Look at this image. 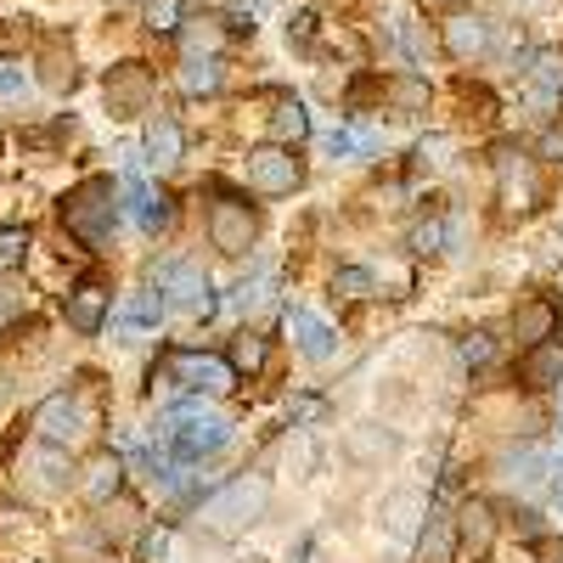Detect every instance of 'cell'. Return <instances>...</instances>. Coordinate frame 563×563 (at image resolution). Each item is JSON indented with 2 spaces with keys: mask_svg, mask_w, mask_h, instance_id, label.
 <instances>
[{
  "mask_svg": "<svg viewBox=\"0 0 563 563\" xmlns=\"http://www.w3.org/2000/svg\"><path fill=\"white\" fill-rule=\"evenodd\" d=\"M541 467H547V456H541V451H525V456H507V485H519V490H530V485L541 479Z\"/></svg>",
  "mask_w": 563,
  "mask_h": 563,
  "instance_id": "obj_27",
  "label": "cell"
},
{
  "mask_svg": "<svg viewBox=\"0 0 563 563\" xmlns=\"http://www.w3.org/2000/svg\"><path fill=\"white\" fill-rule=\"evenodd\" d=\"M519 378H525V389H563V350H558V344H536V350H525Z\"/></svg>",
  "mask_w": 563,
  "mask_h": 563,
  "instance_id": "obj_14",
  "label": "cell"
},
{
  "mask_svg": "<svg viewBox=\"0 0 563 563\" xmlns=\"http://www.w3.org/2000/svg\"><path fill=\"white\" fill-rule=\"evenodd\" d=\"M63 467H68V462H63V451H57V445H45V451L34 456V474H40L34 485H40V490H63V485H68Z\"/></svg>",
  "mask_w": 563,
  "mask_h": 563,
  "instance_id": "obj_24",
  "label": "cell"
},
{
  "mask_svg": "<svg viewBox=\"0 0 563 563\" xmlns=\"http://www.w3.org/2000/svg\"><path fill=\"white\" fill-rule=\"evenodd\" d=\"M541 153H547V158H563V135H558V130L541 141Z\"/></svg>",
  "mask_w": 563,
  "mask_h": 563,
  "instance_id": "obj_37",
  "label": "cell"
},
{
  "mask_svg": "<svg viewBox=\"0 0 563 563\" xmlns=\"http://www.w3.org/2000/svg\"><path fill=\"white\" fill-rule=\"evenodd\" d=\"M299 180H305V169H299V158H294L288 147H260V153H249V186H254V192L288 198Z\"/></svg>",
  "mask_w": 563,
  "mask_h": 563,
  "instance_id": "obj_6",
  "label": "cell"
},
{
  "mask_svg": "<svg viewBox=\"0 0 563 563\" xmlns=\"http://www.w3.org/2000/svg\"><path fill=\"white\" fill-rule=\"evenodd\" d=\"M186 18V0H147V29L153 34H175Z\"/></svg>",
  "mask_w": 563,
  "mask_h": 563,
  "instance_id": "obj_26",
  "label": "cell"
},
{
  "mask_svg": "<svg viewBox=\"0 0 563 563\" xmlns=\"http://www.w3.org/2000/svg\"><path fill=\"white\" fill-rule=\"evenodd\" d=\"M456 547L474 563L490 558V547H496V512L485 501H462V512H456Z\"/></svg>",
  "mask_w": 563,
  "mask_h": 563,
  "instance_id": "obj_11",
  "label": "cell"
},
{
  "mask_svg": "<svg viewBox=\"0 0 563 563\" xmlns=\"http://www.w3.org/2000/svg\"><path fill=\"white\" fill-rule=\"evenodd\" d=\"M231 366H238V372H260L265 366V339L260 333H238V344H231Z\"/></svg>",
  "mask_w": 563,
  "mask_h": 563,
  "instance_id": "obj_29",
  "label": "cell"
},
{
  "mask_svg": "<svg viewBox=\"0 0 563 563\" xmlns=\"http://www.w3.org/2000/svg\"><path fill=\"white\" fill-rule=\"evenodd\" d=\"M231 440V422L225 417H209V411H175L169 417V445L180 456H209Z\"/></svg>",
  "mask_w": 563,
  "mask_h": 563,
  "instance_id": "obj_4",
  "label": "cell"
},
{
  "mask_svg": "<svg viewBox=\"0 0 563 563\" xmlns=\"http://www.w3.org/2000/svg\"><path fill=\"white\" fill-rule=\"evenodd\" d=\"M23 260H29V231L23 225H7V231H0V276L23 271Z\"/></svg>",
  "mask_w": 563,
  "mask_h": 563,
  "instance_id": "obj_23",
  "label": "cell"
},
{
  "mask_svg": "<svg viewBox=\"0 0 563 563\" xmlns=\"http://www.w3.org/2000/svg\"><path fill=\"white\" fill-rule=\"evenodd\" d=\"M310 34H316V18H310V12H294V18H288V40L310 45Z\"/></svg>",
  "mask_w": 563,
  "mask_h": 563,
  "instance_id": "obj_33",
  "label": "cell"
},
{
  "mask_svg": "<svg viewBox=\"0 0 563 563\" xmlns=\"http://www.w3.org/2000/svg\"><path fill=\"white\" fill-rule=\"evenodd\" d=\"M119 474H124V467H119L113 456H102V462H90V479H85V496H90V501H108V496L119 490Z\"/></svg>",
  "mask_w": 563,
  "mask_h": 563,
  "instance_id": "obj_22",
  "label": "cell"
},
{
  "mask_svg": "<svg viewBox=\"0 0 563 563\" xmlns=\"http://www.w3.org/2000/svg\"><path fill=\"white\" fill-rule=\"evenodd\" d=\"M214 203H209V243L220 249V254H249L254 249V231H260V220H254V209H249V198H238V192H225V186H214Z\"/></svg>",
  "mask_w": 563,
  "mask_h": 563,
  "instance_id": "obj_2",
  "label": "cell"
},
{
  "mask_svg": "<svg viewBox=\"0 0 563 563\" xmlns=\"http://www.w3.org/2000/svg\"><path fill=\"white\" fill-rule=\"evenodd\" d=\"M169 372H175L186 389H209V395H220V389L238 384V366L220 361V355H198V350H175V355H169Z\"/></svg>",
  "mask_w": 563,
  "mask_h": 563,
  "instance_id": "obj_7",
  "label": "cell"
},
{
  "mask_svg": "<svg viewBox=\"0 0 563 563\" xmlns=\"http://www.w3.org/2000/svg\"><path fill=\"white\" fill-rule=\"evenodd\" d=\"M164 310H169L164 294H135V299L119 310V333H141V327H158Z\"/></svg>",
  "mask_w": 563,
  "mask_h": 563,
  "instance_id": "obj_18",
  "label": "cell"
},
{
  "mask_svg": "<svg viewBox=\"0 0 563 563\" xmlns=\"http://www.w3.org/2000/svg\"><path fill=\"white\" fill-rule=\"evenodd\" d=\"M225 29H231V34H254V18H249V12H225Z\"/></svg>",
  "mask_w": 563,
  "mask_h": 563,
  "instance_id": "obj_36",
  "label": "cell"
},
{
  "mask_svg": "<svg viewBox=\"0 0 563 563\" xmlns=\"http://www.w3.org/2000/svg\"><path fill=\"white\" fill-rule=\"evenodd\" d=\"M456 558V519H429L417 547V563H451Z\"/></svg>",
  "mask_w": 563,
  "mask_h": 563,
  "instance_id": "obj_17",
  "label": "cell"
},
{
  "mask_svg": "<svg viewBox=\"0 0 563 563\" xmlns=\"http://www.w3.org/2000/svg\"><path fill=\"white\" fill-rule=\"evenodd\" d=\"M389 97H395L400 113H422V108H429V79H422V74H400V79H389Z\"/></svg>",
  "mask_w": 563,
  "mask_h": 563,
  "instance_id": "obj_21",
  "label": "cell"
},
{
  "mask_svg": "<svg viewBox=\"0 0 563 563\" xmlns=\"http://www.w3.org/2000/svg\"><path fill=\"white\" fill-rule=\"evenodd\" d=\"M288 333L299 339V350H305L310 361H327V355L339 350V333H333L321 316H310V310H288Z\"/></svg>",
  "mask_w": 563,
  "mask_h": 563,
  "instance_id": "obj_13",
  "label": "cell"
},
{
  "mask_svg": "<svg viewBox=\"0 0 563 563\" xmlns=\"http://www.w3.org/2000/svg\"><path fill=\"white\" fill-rule=\"evenodd\" d=\"M372 147H378V135H372V130H333V135H327V153H333V158L372 153Z\"/></svg>",
  "mask_w": 563,
  "mask_h": 563,
  "instance_id": "obj_28",
  "label": "cell"
},
{
  "mask_svg": "<svg viewBox=\"0 0 563 563\" xmlns=\"http://www.w3.org/2000/svg\"><path fill=\"white\" fill-rule=\"evenodd\" d=\"M108 305H113V294L102 288V282L97 276H85L79 282V288L68 294V327H74V333H102V327H108Z\"/></svg>",
  "mask_w": 563,
  "mask_h": 563,
  "instance_id": "obj_10",
  "label": "cell"
},
{
  "mask_svg": "<svg viewBox=\"0 0 563 563\" xmlns=\"http://www.w3.org/2000/svg\"><path fill=\"white\" fill-rule=\"evenodd\" d=\"M0 97H23V74L18 68H0Z\"/></svg>",
  "mask_w": 563,
  "mask_h": 563,
  "instance_id": "obj_34",
  "label": "cell"
},
{
  "mask_svg": "<svg viewBox=\"0 0 563 563\" xmlns=\"http://www.w3.org/2000/svg\"><path fill=\"white\" fill-rule=\"evenodd\" d=\"M265 501H271V485H265V479H238V485H225V490L203 507V525H209L214 536H231V530L254 525L260 512H265Z\"/></svg>",
  "mask_w": 563,
  "mask_h": 563,
  "instance_id": "obj_3",
  "label": "cell"
},
{
  "mask_svg": "<svg viewBox=\"0 0 563 563\" xmlns=\"http://www.w3.org/2000/svg\"><path fill=\"white\" fill-rule=\"evenodd\" d=\"M34 429H40V440L45 445H57V451H68V445H79V434H85V411L68 400V395H52L40 411H34Z\"/></svg>",
  "mask_w": 563,
  "mask_h": 563,
  "instance_id": "obj_8",
  "label": "cell"
},
{
  "mask_svg": "<svg viewBox=\"0 0 563 563\" xmlns=\"http://www.w3.org/2000/svg\"><path fill=\"white\" fill-rule=\"evenodd\" d=\"M158 294H164L169 310H186V316H209V310H214V299H209V276H203L198 265H180V260L158 271Z\"/></svg>",
  "mask_w": 563,
  "mask_h": 563,
  "instance_id": "obj_5",
  "label": "cell"
},
{
  "mask_svg": "<svg viewBox=\"0 0 563 563\" xmlns=\"http://www.w3.org/2000/svg\"><path fill=\"white\" fill-rule=\"evenodd\" d=\"M180 90H192V97H214V90H220V63L214 57H192L180 68Z\"/></svg>",
  "mask_w": 563,
  "mask_h": 563,
  "instance_id": "obj_20",
  "label": "cell"
},
{
  "mask_svg": "<svg viewBox=\"0 0 563 563\" xmlns=\"http://www.w3.org/2000/svg\"><path fill=\"white\" fill-rule=\"evenodd\" d=\"M271 135H276V141H305V135H310V113H305V102H276V113H271Z\"/></svg>",
  "mask_w": 563,
  "mask_h": 563,
  "instance_id": "obj_19",
  "label": "cell"
},
{
  "mask_svg": "<svg viewBox=\"0 0 563 563\" xmlns=\"http://www.w3.org/2000/svg\"><path fill=\"white\" fill-rule=\"evenodd\" d=\"M147 97H153V79H147V68H141V63H124V68L108 74L113 113H141V108H147Z\"/></svg>",
  "mask_w": 563,
  "mask_h": 563,
  "instance_id": "obj_12",
  "label": "cell"
},
{
  "mask_svg": "<svg viewBox=\"0 0 563 563\" xmlns=\"http://www.w3.org/2000/svg\"><path fill=\"white\" fill-rule=\"evenodd\" d=\"M333 294H344V299H372V271L339 265V271H333Z\"/></svg>",
  "mask_w": 563,
  "mask_h": 563,
  "instance_id": "obj_25",
  "label": "cell"
},
{
  "mask_svg": "<svg viewBox=\"0 0 563 563\" xmlns=\"http://www.w3.org/2000/svg\"><path fill=\"white\" fill-rule=\"evenodd\" d=\"M445 153H451V141H445V135H434V141H422V158H434V164H445Z\"/></svg>",
  "mask_w": 563,
  "mask_h": 563,
  "instance_id": "obj_35",
  "label": "cell"
},
{
  "mask_svg": "<svg viewBox=\"0 0 563 563\" xmlns=\"http://www.w3.org/2000/svg\"><path fill=\"white\" fill-rule=\"evenodd\" d=\"M536 85L547 90V97H552V90H563V57L558 52H541L536 57Z\"/></svg>",
  "mask_w": 563,
  "mask_h": 563,
  "instance_id": "obj_31",
  "label": "cell"
},
{
  "mask_svg": "<svg viewBox=\"0 0 563 563\" xmlns=\"http://www.w3.org/2000/svg\"><path fill=\"white\" fill-rule=\"evenodd\" d=\"M490 355H496L490 333H467V339H462V361H467V366H485Z\"/></svg>",
  "mask_w": 563,
  "mask_h": 563,
  "instance_id": "obj_32",
  "label": "cell"
},
{
  "mask_svg": "<svg viewBox=\"0 0 563 563\" xmlns=\"http://www.w3.org/2000/svg\"><path fill=\"white\" fill-rule=\"evenodd\" d=\"M113 220H119V209H113V180L108 175L79 180L74 192L63 198V225L74 231V238H85V243H102L113 231Z\"/></svg>",
  "mask_w": 563,
  "mask_h": 563,
  "instance_id": "obj_1",
  "label": "cell"
},
{
  "mask_svg": "<svg viewBox=\"0 0 563 563\" xmlns=\"http://www.w3.org/2000/svg\"><path fill=\"white\" fill-rule=\"evenodd\" d=\"M147 158L158 164V169H169V164H180V124L175 119H153L147 124Z\"/></svg>",
  "mask_w": 563,
  "mask_h": 563,
  "instance_id": "obj_16",
  "label": "cell"
},
{
  "mask_svg": "<svg viewBox=\"0 0 563 563\" xmlns=\"http://www.w3.org/2000/svg\"><path fill=\"white\" fill-rule=\"evenodd\" d=\"M445 249V220H417L411 225V254H440Z\"/></svg>",
  "mask_w": 563,
  "mask_h": 563,
  "instance_id": "obj_30",
  "label": "cell"
},
{
  "mask_svg": "<svg viewBox=\"0 0 563 563\" xmlns=\"http://www.w3.org/2000/svg\"><path fill=\"white\" fill-rule=\"evenodd\" d=\"M485 45H490V29H485V18H451L445 23V52L456 57V63H474L479 52H485Z\"/></svg>",
  "mask_w": 563,
  "mask_h": 563,
  "instance_id": "obj_15",
  "label": "cell"
},
{
  "mask_svg": "<svg viewBox=\"0 0 563 563\" xmlns=\"http://www.w3.org/2000/svg\"><path fill=\"white\" fill-rule=\"evenodd\" d=\"M558 327H563V310H558L547 294H536V299H525L519 310H512V339H519L525 350L552 344V339H558Z\"/></svg>",
  "mask_w": 563,
  "mask_h": 563,
  "instance_id": "obj_9",
  "label": "cell"
}]
</instances>
